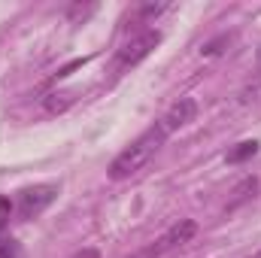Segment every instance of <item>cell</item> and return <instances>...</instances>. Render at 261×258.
Segmentation results:
<instances>
[{"instance_id":"1","label":"cell","mask_w":261,"mask_h":258,"mask_svg":"<svg viewBox=\"0 0 261 258\" xmlns=\"http://www.w3.org/2000/svg\"><path fill=\"white\" fill-rule=\"evenodd\" d=\"M167 137H170V134L161 128L158 122H155L152 128H146L137 140H130V146H125V149L113 158V164H110V179H113V183H122V179L137 176V173L161 152V146H164Z\"/></svg>"},{"instance_id":"2","label":"cell","mask_w":261,"mask_h":258,"mask_svg":"<svg viewBox=\"0 0 261 258\" xmlns=\"http://www.w3.org/2000/svg\"><path fill=\"white\" fill-rule=\"evenodd\" d=\"M55 197H58V186H55V183H37V186H28V189H21V192L15 194V200H12V213H15L21 222L37 219L40 213H46V210L55 203Z\"/></svg>"},{"instance_id":"3","label":"cell","mask_w":261,"mask_h":258,"mask_svg":"<svg viewBox=\"0 0 261 258\" xmlns=\"http://www.w3.org/2000/svg\"><path fill=\"white\" fill-rule=\"evenodd\" d=\"M195 234H197L195 219H179V222L170 225L155 243H149L146 249H140V252H134V255H128V258H164L167 252H173V249H179L182 243H189Z\"/></svg>"},{"instance_id":"4","label":"cell","mask_w":261,"mask_h":258,"mask_svg":"<svg viewBox=\"0 0 261 258\" xmlns=\"http://www.w3.org/2000/svg\"><path fill=\"white\" fill-rule=\"evenodd\" d=\"M161 43V31H140L137 37H130L128 43L119 49V55H116V70H128V67H137L143 58H149L152 55V49Z\"/></svg>"},{"instance_id":"5","label":"cell","mask_w":261,"mask_h":258,"mask_svg":"<svg viewBox=\"0 0 261 258\" xmlns=\"http://www.w3.org/2000/svg\"><path fill=\"white\" fill-rule=\"evenodd\" d=\"M197 119V100L195 97H179L161 119H158V125L167 131V134H173V131L186 128V125H192Z\"/></svg>"},{"instance_id":"6","label":"cell","mask_w":261,"mask_h":258,"mask_svg":"<svg viewBox=\"0 0 261 258\" xmlns=\"http://www.w3.org/2000/svg\"><path fill=\"white\" fill-rule=\"evenodd\" d=\"M258 152H261L258 140H243V143H237V146H231V149H228L225 161H228V164H246V161H249V158H255Z\"/></svg>"},{"instance_id":"7","label":"cell","mask_w":261,"mask_h":258,"mask_svg":"<svg viewBox=\"0 0 261 258\" xmlns=\"http://www.w3.org/2000/svg\"><path fill=\"white\" fill-rule=\"evenodd\" d=\"M255 192H258V179L255 176H249V179H243V186H237V197L228 203V210H234V207H240L243 200H249V197H255Z\"/></svg>"},{"instance_id":"8","label":"cell","mask_w":261,"mask_h":258,"mask_svg":"<svg viewBox=\"0 0 261 258\" xmlns=\"http://www.w3.org/2000/svg\"><path fill=\"white\" fill-rule=\"evenodd\" d=\"M0 258H21V246L12 237H0Z\"/></svg>"},{"instance_id":"9","label":"cell","mask_w":261,"mask_h":258,"mask_svg":"<svg viewBox=\"0 0 261 258\" xmlns=\"http://www.w3.org/2000/svg\"><path fill=\"white\" fill-rule=\"evenodd\" d=\"M170 9V3H146L143 9H140V18H158L161 12H167Z\"/></svg>"},{"instance_id":"10","label":"cell","mask_w":261,"mask_h":258,"mask_svg":"<svg viewBox=\"0 0 261 258\" xmlns=\"http://www.w3.org/2000/svg\"><path fill=\"white\" fill-rule=\"evenodd\" d=\"M73 258H100V252L97 249H82V252H76Z\"/></svg>"},{"instance_id":"11","label":"cell","mask_w":261,"mask_h":258,"mask_svg":"<svg viewBox=\"0 0 261 258\" xmlns=\"http://www.w3.org/2000/svg\"><path fill=\"white\" fill-rule=\"evenodd\" d=\"M252 258H261V252H255V255H252Z\"/></svg>"},{"instance_id":"12","label":"cell","mask_w":261,"mask_h":258,"mask_svg":"<svg viewBox=\"0 0 261 258\" xmlns=\"http://www.w3.org/2000/svg\"><path fill=\"white\" fill-rule=\"evenodd\" d=\"M258 73H261V61H258Z\"/></svg>"}]
</instances>
